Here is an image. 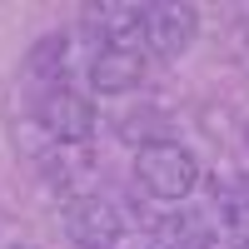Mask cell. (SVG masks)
<instances>
[{
  "label": "cell",
  "instance_id": "cell-6",
  "mask_svg": "<svg viewBox=\"0 0 249 249\" xmlns=\"http://www.w3.org/2000/svg\"><path fill=\"white\" fill-rule=\"evenodd\" d=\"M155 239H160V249H210L214 244V224L199 210H170L155 224Z\"/></svg>",
  "mask_w": 249,
  "mask_h": 249
},
{
  "label": "cell",
  "instance_id": "cell-4",
  "mask_svg": "<svg viewBox=\"0 0 249 249\" xmlns=\"http://www.w3.org/2000/svg\"><path fill=\"white\" fill-rule=\"evenodd\" d=\"M65 234L75 249H120L124 239V219L110 199L100 195H75L65 199Z\"/></svg>",
  "mask_w": 249,
  "mask_h": 249
},
{
  "label": "cell",
  "instance_id": "cell-1",
  "mask_svg": "<svg viewBox=\"0 0 249 249\" xmlns=\"http://www.w3.org/2000/svg\"><path fill=\"white\" fill-rule=\"evenodd\" d=\"M135 179L150 199L179 204L199 190V160L179 140H144L140 155H135Z\"/></svg>",
  "mask_w": 249,
  "mask_h": 249
},
{
  "label": "cell",
  "instance_id": "cell-9",
  "mask_svg": "<svg viewBox=\"0 0 249 249\" xmlns=\"http://www.w3.org/2000/svg\"><path fill=\"white\" fill-rule=\"evenodd\" d=\"M10 249H35V244H10Z\"/></svg>",
  "mask_w": 249,
  "mask_h": 249
},
{
  "label": "cell",
  "instance_id": "cell-2",
  "mask_svg": "<svg viewBox=\"0 0 249 249\" xmlns=\"http://www.w3.org/2000/svg\"><path fill=\"white\" fill-rule=\"evenodd\" d=\"M35 120H40V130H45L55 144H85L95 135V100L85 90H75V85H50V90H40L35 100Z\"/></svg>",
  "mask_w": 249,
  "mask_h": 249
},
{
  "label": "cell",
  "instance_id": "cell-3",
  "mask_svg": "<svg viewBox=\"0 0 249 249\" xmlns=\"http://www.w3.org/2000/svg\"><path fill=\"white\" fill-rule=\"evenodd\" d=\"M199 35V10L184 0H160L140 10V45L155 60H179Z\"/></svg>",
  "mask_w": 249,
  "mask_h": 249
},
{
  "label": "cell",
  "instance_id": "cell-7",
  "mask_svg": "<svg viewBox=\"0 0 249 249\" xmlns=\"http://www.w3.org/2000/svg\"><path fill=\"white\" fill-rule=\"evenodd\" d=\"M65 60H70V35H40L35 40V50H30V60H25V65H30V75L40 80V85H60V75H65Z\"/></svg>",
  "mask_w": 249,
  "mask_h": 249
},
{
  "label": "cell",
  "instance_id": "cell-8",
  "mask_svg": "<svg viewBox=\"0 0 249 249\" xmlns=\"http://www.w3.org/2000/svg\"><path fill=\"white\" fill-rule=\"evenodd\" d=\"M219 230L230 234V244L249 249V195H224L219 199Z\"/></svg>",
  "mask_w": 249,
  "mask_h": 249
},
{
  "label": "cell",
  "instance_id": "cell-5",
  "mask_svg": "<svg viewBox=\"0 0 249 249\" xmlns=\"http://www.w3.org/2000/svg\"><path fill=\"white\" fill-rule=\"evenodd\" d=\"M144 80V45H95L90 55V90L95 95H130Z\"/></svg>",
  "mask_w": 249,
  "mask_h": 249
}]
</instances>
